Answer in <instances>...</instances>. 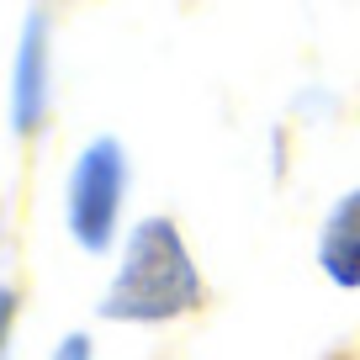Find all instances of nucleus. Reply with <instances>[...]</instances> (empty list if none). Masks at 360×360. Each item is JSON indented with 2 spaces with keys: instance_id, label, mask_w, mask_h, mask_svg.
I'll return each instance as SVG.
<instances>
[{
  "instance_id": "1",
  "label": "nucleus",
  "mask_w": 360,
  "mask_h": 360,
  "mask_svg": "<svg viewBox=\"0 0 360 360\" xmlns=\"http://www.w3.org/2000/svg\"><path fill=\"white\" fill-rule=\"evenodd\" d=\"M196 297H202V281H196V265L180 244L175 223L148 217L127 238V255L117 265V281L106 292L101 313L122 318V323H165V318L196 307Z\"/></svg>"
},
{
  "instance_id": "5",
  "label": "nucleus",
  "mask_w": 360,
  "mask_h": 360,
  "mask_svg": "<svg viewBox=\"0 0 360 360\" xmlns=\"http://www.w3.org/2000/svg\"><path fill=\"white\" fill-rule=\"evenodd\" d=\"M11 323H16V292L0 286V360H6V345H11Z\"/></svg>"
},
{
  "instance_id": "3",
  "label": "nucleus",
  "mask_w": 360,
  "mask_h": 360,
  "mask_svg": "<svg viewBox=\"0 0 360 360\" xmlns=\"http://www.w3.org/2000/svg\"><path fill=\"white\" fill-rule=\"evenodd\" d=\"M48 101H53V43H48V16L32 11L11 58V133L32 138L48 122Z\"/></svg>"
},
{
  "instance_id": "4",
  "label": "nucleus",
  "mask_w": 360,
  "mask_h": 360,
  "mask_svg": "<svg viewBox=\"0 0 360 360\" xmlns=\"http://www.w3.org/2000/svg\"><path fill=\"white\" fill-rule=\"evenodd\" d=\"M323 270L334 276L339 286H360V191L345 196V207H339L334 217H328L323 228Z\"/></svg>"
},
{
  "instance_id": "2",
  "label": "nucleus",
  "mask_w": 360,
  "mask_h": 360,
  "mask_svg": "<svg viewBox=\"0 0 360 360\" xmlns=\"http://www.w3.org/2000/svg\"><path fill=\"white\" fill-rule=\"evenodd\" d=\"M122 186H127V159L117 138H96L69 169V233L79 249L101 255L117 233L122 212Z\"/></svg>"
},
{
  "instance_id": "6",
  "label": "nucleus",
  "mask_w": 360,
  "mask_h": 360,
  "mask_svg": "<svg viewBox=\"0 0 360 360\" xmlns=\"http://www.w3.org/2000/svg\"><path fill=\"white\" fill-rule=\"evenodd\" d=\"M53 360H90V339L85 334H69L64 345L53 349Z\"/></svg>"
}]
</instances>
